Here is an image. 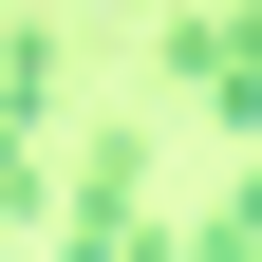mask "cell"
I'll list each match as a JSON object with an SVG mask.
<instances>
[{"label":"cell","mask_w":262,"mask_h":262,"mask_svg":"<svg viewBox=\"0 0 262 262\" xmlns=\"http://www.w3.org/2000/svg\"><path fill=\"white\" fill-rule=\"evenodd\" d=\"M187 225H150V150L131 131H94L75 169H56V262H169Z\"/></svg>","instance_id":"cell-1"},{"label":"cell","mask_w":262,"mask_h":262,"mask_svg":"<svg viewBox=\"0 0 262 262\" xmlns=\"http://www.w3.org/2000/svg\"><path fill=\"white\" fill-rule=\"evenodd\" d=\"M56 75H75V38H56V19H0V131H19V150L56 131Z\"/></svg>","instance_id":"cell-2"},{"label":"cell","mask_w":262,"mask_h":262,"mask_svg":"<svg viewBox=\"0 0 262 262\" xmlns=\"http://www.w3.org/2000/svg\"><path fill=\"white\" fill-rule=\"evenodd\" d=\"M169 262H262V169H244V187H225V206H206V225H187V244H169Z\"/></svg>","instance_id":"cell-3"},{"label":"cell","mask_w":262,"mask_h":262,"mask_svg":"<svg viewBox=\"0 0 262 262\" xmlns=\"http://www.w3.org/2000/svg\"><path fill=\"white\" fill-rule=\"evenodd\" d=\"M0 225H56V169L19 150V131H0Z\"/></svg>","instance_id":"cell-4"}]
</instances>
